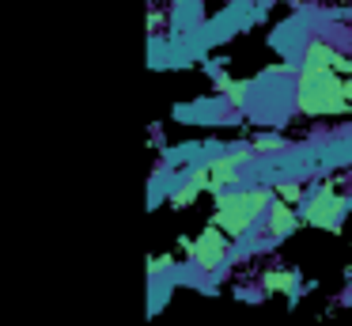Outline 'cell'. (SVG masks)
<instances>
[{
  "label": "cell",
  "instance_id": "cell-8",
  "mask_svg": "<svg viewBox=\"0 0 352 326\" xmlns=\"http://www.w3.org/2000/svg\"><path fill=\"white\" fill-rule=\"evenodd\" d=\"M212 83H216V91L223 95V103H231V106H243L246 103V91H250V83H246V80H231L228 72H212Z\"/></svg>",
  "mask_w": 352,
  "mask_h": 326
},
{
  "label": "cell",
  "instance_id": "cell-5",
  "mask_svg": "<svg viewBox=\"0 0 352 326\" xmlns=\"http://www.w3.org/2000/svg\"><path fill=\"white\" fill-rule=\"evenodd\" d=\"M344 209H349V197L337 194L333 186H322L311 194V201H307L303 209V224L311 227H326V232H341V216Z\"/></svg>",
  "mask_w": 352,
  "mask_h": 326
},
{
  "label": "cell",
  "instance_id": "cell-2",
  "mask_svg": "<svg viewBox=\"0 0 352 326\" xmlns=\"http://www.w3.org/2000/svg\"><path fill=\"white\" fill-rule=\"evenodd\" d=\"M250 159H254V148H250V144H243V148L220 152V156L197 163L190 174H186L182 186L170 194V205H175V209H186V205H193L201 194H220V190H231Z\"/></svg>",
  "mask_w": 352,
  "mask_h": 326
},
{
  "label": "cell",
  "instance_id": "cell-4",
  "mask_svg": "<svg viewBox=\"0 0 352 326\" xmlns=\"http://www.w3.org/2000/svg\"><path fill=\"white\" fill-rule=\"evenodd\" d=\"M231 243L235 239L208 220V224L197 232V239L186 243V258H190L201 273H216V269H223V262L231 258Z\"/></svg>",
  "mask_w": 352,
  "mask_h": 326
},
{
  "label": "cell",
  "instance_id": "cell-7",
  "mask_svg": "<svg viewBox=\"0 0 352 326\" xmlns=\"http://www.w3.org/2000/svg\"><path fill=\"white\" fill-rule=\"evenodd\" d=\"M261 292L299 296V273H296V269H269L265 277H261Z\"/></svg>",
  "mask_w": 352,
  "mask_h": 326
},
{
  "label": "cell",
  "instance_id": "cell-9",
  "mask_svg": "<svg viewBox=\"0 0 352 326\" xmlns=\"http://www.w3.org/2000/svg\"><path fill=\"white\" fill-rule=\"evenodd\" d=\"M276 197H280V201H292V205H299V201H303V182H299V179H284V182H276Z\"/></svg>",
  "mask_w": 352,
  "mask_h": 326
},
{
  "label": "cell",
  "instance_id": "cell-6",
  "mask_svg": "<svg viewBox=\"0 0 352 326\" xmlns=\"http://www.w3.org/2000/svg\"><path fill=\"white\" fill-rule=\"evenodd\" d=\"M296 227H303V212H299L292 201L273 197V205L265 209V235L269 239H288Z\"/></svg>",
  "mask_w": 352,
  "mask_h": 326
},
{
  "label": "cell",
  "instance_id": "cell-3",
  "mask_svg": "<svg viewBox=\"0 0 352 326\" xmlns=\"http://www.w3.org/2000/svg\"><path fill=\"white\" fill-rule=\"evenodd\" d=\"M273 197H276V190L261 186V182H254V186H246V190H220V194H212V205H216L212 224L223 227L231 239H243V235L250 232V224H258V220L265 216Z\"/></svg>",
  "mask_w": 352,
  "mask_h": 326
},
{
  "label": "cell",
  "instance_id": "cell-1",
  "mask_svg": "<svg viewBox=\"0 0 352 326\" xmlns=\"http://www.w3.org/2000/svg\"><path fill=\"white\" fill-rule=\"evenodd\" d=\"M296 114L311 121L352 118V57L326 38L303 45L296 72Z\"/></svg>",
  "mask_w": 352,
  "mask_h": 326
}]
</instances>
